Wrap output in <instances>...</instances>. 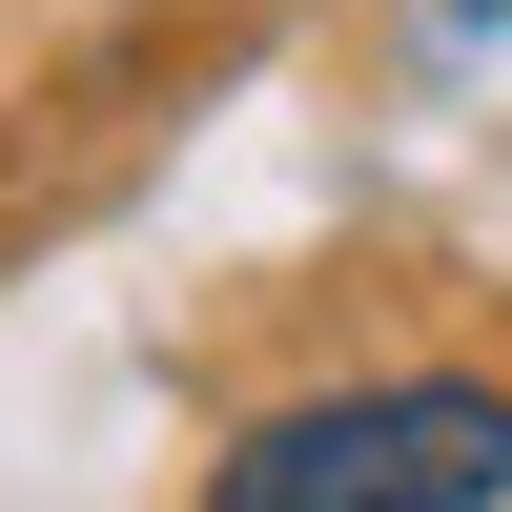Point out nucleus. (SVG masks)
Wrapping results in <instances>:
<instances>
[{
    "instance_id": "nucleus-1",
    "label": "nucleus",
    "mask_w": 512,
    "mask_h": 512,
    "mask_svg": "<svg viewBox=\"0 0 512 512\" xmlns=\"http://www.w3.org/2000/svg\"><path fill=\"white\" fill-rule=\"evenodd\" d=\"M205 512H512V390L492 369H369L287 390L205 451Z\"/></svg>"
}]
</instances>
